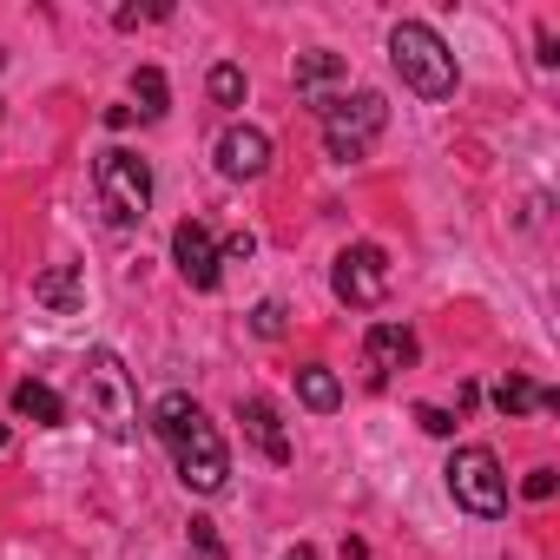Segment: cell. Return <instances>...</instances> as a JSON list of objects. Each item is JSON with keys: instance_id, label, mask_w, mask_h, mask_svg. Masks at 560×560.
Listing matches in <instances>:
<instances>
[{"instance_id": "obj_1", "label": "cell", "mask_w": 560, "mask_h": 560, "mask_svg": "<svg viewBox=\"0 0 560 560\" xmlns=\"http://www.w3.org/2000/svg\"><path fill=\"white\" fill-rule=\"evenodd\" d=\"M152 429H159V442L172 448L178 481H185L191 494H218V488L231 481V448H224L218 422H211L185 389H172V396L152 402Z\"/></svg>"}, {"instance_id": "obj_2", "label": "cell", "mask_w": 560, "mask_h": 560, "mask_svg": "<svg viewBox=\"0 0 560 560\" xmlns=\"http://www.w3.org/2000/svg\"><path fill=\"white\" fill-rule=\"evenodd\" d=\"M389 60H396V73H402L409 93H422V100H455V54L442 47L435 27L402 21V27L389 34Z\"/></svg>"}, {"instance_id": "obj_3", "label": "cell", "mask_w": 560, "mask_h": 560, "mask_svg": "<svg viewBox=\"0 0 560 560\" xmlns=\"http://www.w3.org/2000/svg\"><path fill=\"white\" fill-rule=\"evenodd\" d=\"M93 185H100V205H106V218H113L119 231L145 224V211H152V165H145L139 152L106 145V152L93 159Z\"/></svg>"}, {"instance_id": "obj_4", "label": "cell", "mask_w": 560, "mask_h": 560, "mask_svg": "<svg viewBox=\"0 0 560 560\" xmlns=\"http://www.w3.org/2000/svg\"><path fill=\"white\" fill-rule=\"evenodd\" d=\"M317 119H324V152L350 165V159H363V152L383 139L389 100H383V93H343V100H324Z\"/></svg>"}, {"instance_id": "obj_5", "label": "cell", "mask_w": 560, "mask_h": 560, "mask_svg": "<svg viewBox=\"0 0 560 560\" xmlns=\"http://www.w3.org/2000/svg\"><path fill=\"white\" fill-rule=\"evenodd\" d=\"M448 494H455V508H468L475 521H501L508 514V475H501V455L494 448H481V442H468V448H455L448 455Z\"/></svg>"}, {"instance_id": "obj_6", "label": "cell", "mask_w": 560, "mask_h": 560, "mask_svg": "<svg viewBox=\"0 0 560 560\" xmlns=\"http://www.w3.org/2000/svg\"><path fill=\"white\" fill-rule=\"evenodd\" d=\"M86 402H93V416H100V429L113 442H132V429H139V389H132V376H126V363L113 350L86 357Z\"/></svg>"}, {"instance_id": "obj_7", "label": "cell", "mask_w": 560, "mask_h": 560, "mask_svg": "<svg viewBox=\"0 0 560 560\" xmlns=\"http://www.w3.org/2000/svg\"><path fill=\"white\" fill-rule=\"evenodd\" d=\"M330 291H337V304H350V311H376L383 291H389V257H383V244H350V250H337Z\"/></svg>"}, {"instance_id": "obj_8", "label": "cell", "mask_w": 560, "mask_h": 560, "mask_svg": "<svg viewBox=\"0 0 560 560\" xmlns=\"http://www.w3.org/2000/svg\"><path fill=\"white\" fill-rule=\"evenodd\" d=\"M172 264H178V277L191 291H218V244H211V231L198 218H185L172 231Z\"/></svg>"}, {"instance_id": "obj_9", "label": "cell", "mask_w": 560, "mask_h": 560, "mask_svg": "<svg viewBox=\"0 0 560 560\" xmlns=\"http://www.w3.org/2000/svg\"><path fill=\"white\" fill-rule=\"evenodd\" d=\"M218 172H224V178H264V172H270V132L231 126V132L218 139Z\"/></svg>"}, {"instance_id": "obj_10", "label": "cell", "mask_w": 560, "mask_h": 560, "mask_svg": "<svg viewBox=\"0 0 560 560\" xmlns=\"http://www.w3.org/2000/svg\"><path fill=\"white\" fill-rule=\"evenodd\" d=\"M363 357H370V376H376V383H389L396 370H409V363H416V330H409V324H370Z\"/></svg>"}, {"instance_id": "obj_11", "label": "cell", "mask_w": 560, "mask_h": 560, "mask_svg": "<svg viewBox=\"0 0 560 560\" xmlns=\"http://www.w3.org/2000/svg\"><path fill=\"white\" fill-rule=\"evenodd\" d=\"M237 422H244V435L264 448V462H277V468L291 462V435H284V416H277V402L244 396V402H237Z\"/></svg>"}, {"instance_id": "obj_12", "label": "cell", "mask_w": 560, "mask_h": 560, "mask_svg": "<svg viewBox=\"0 0 560 560\" xmlns=\"http://www.w3.org/2000/svg\"><path fill=\"white\" fill-rule=\"evenodd\" d=\"M34 304L54 311V317H73V311L86 304V270H80V264H54L40 284H34Z\"/></svg>"}, {"instance_id": "obj_13", "label": "cell", "mask_w": 560, "mask_h": 560, "mask_svg": "<svg viewBox=\"0 0 560 560\" xmlns=\"http://www.w3.org/2000/svg\"><path fill=\"white\" fill-rule=\"evenodd\" d=\"M343 73H350V67H343V54H324V47H317V54H298V93H304L311 106H324V100H330V86H337Z\"/></svg>"}, {"instance_id": "obj_14", "label": "cell", "mask_w": 560, "mask_h": 560, "mask_svg": "<svg viewBox=\"0 0 560 560\" xmlns=\"http://www.w3.org/2000/svg\"><path fill=\"white\" fill-rule=\"evenodd\" d=\"M494 409L501 416H534V409H560V396L540 389V383H527V376H501L494 383Z\"/></svg>"}, {"instance_id": "obj_15", "label": "cell", "mask_w": 560, "mask_h": 560, "mask_svg": "<svg viewBox=\"0 0 560 560\" xmlns=\"http://www.w3.org/2000/svg\"><path fill=\"white\" fill-rule=\"evenodd\" d=\"M14 416H27V422H40V429H60V422H67V402H60L47 383L27 376V383H14Z\"/></svg>"}, {"instance_id": "obj_16", "label": "cell", "mask_w": 560, "mask_h": 560, "mask_svg": "<svg viewBox=\"0 0 560 560\" xmlns=\"http://www.w3.org/2000/svg\"><path fill=\"white\" fill-rule=\"evenodd\" d=\"M298 396H304V409H317V416H330L337 402H343V383L324 370V363H304L298 370Z\"/></svg>"}, {"instance_id": "obj_17", "label": "cell", "mask_w": 560, "mask_h": 560, "mask_svg": "<svg viewBox=\"0 0 560 560\" xmlns=\"http://www.w3.org/2000/svg\"><path fill=\"white\" fill-rule=\"evenodd\" d=\"M132 100H139V119H165V73L159 67H139L132 73Z\"/></svg>"}, {"instance_id": "obj_18", "label": "cell", "mask_w": 560, "mask_h": 560, "mask_svg": "<svg viewBox=\"0 0 560 560\" xmlns=\"http://www.w3.org/2000/svg\"><path fill=\"white\" fill-rule=\"evenodd\" d=\"M205 86H211V100H218V106H244V67H231V60H218Z\"/></svg>"}, {"instance_id": "obj_19", "label": "cell", "mask_w": 560, "mask_h": 560, "mask_svg": "<svg viewBox=\"0 0 560 560\" xmlns=\"http://www.w3.org/2000/svg\"><path fill=\"white\" fill-rule=\"evenodd\" d=\"M250 330L257 337H284V304H257L250 311Z\"/></svg>"}, {"instance_id": "obj_20", "label": "cell", "mask_w": 560, "mask_h": 560, "mask_svg": "<svg viewBox=\"0 0 560 560\" xmlns=\"http://www.w3.org/2000/svg\"><path fill=\"white\" fill-rule=\"evenodd\" d=\"M250 250H257V237H250V231H231V237H224V250H218V264H244Z\"/></svg>"}, {"instance_id": "obj_21", "label": "cell", "mask_w": 560, "mask_h": 560, "mask_svg": "<svg viewBox=\"0 0 560 560\" xmlns=\"http://www.w3.org/2000/svg\"><path fill=\"white\" fill-rule=\"evenodd\" d=\"M416 422H422L429 435H455V416H448V409H435V402H422V409H416Z\"/></svg>"}, {"instance_id": "obj_22", "label": "cell", "mask_w": 560, "mask_h": 560, "mask_svg": "<svg viewBox=\"0 0 560 560\" xmlns=\"http://www.w3.org/2000/svg\"><path fill=\"white\" fill-rule=\"evenodd\" d=\"M521 494H527V501H547V494H553V468H534V475L521 481Z\"/></svg>"}, {"instance_id": "obj_23", "label": "cell", "mask_w": 560, "mask_h": 560, "mask_svg": "<svg viewBox=\"0 0 560 560\" xmlns=\"http://www.w3.org/2000/svg\"><path fill=\"white\" fill-rule=\"evenodd\" d=\"M191 540H198V553H205V560H224V547H218L211 521H191Z\"/></svg>"}, {"instance_id": "obj_24", "label": "cell", "mask_w": 560, "mask_h": 560, "mask_svg": "<svg viewBox=\"0 0 560 560\" xmlns=\"http://www.w3.org/2000/svg\"><path fill=\"white\" fill-rule=\"evenodd\" d=\"M534 60H540V67H560V47H553V34H547V27H540V54H534Z\"/></svg>"}, {"instance_id": "obj_25", "label": "cell", "mask_w": 560, "mask_h": 560, "mask_svg": "<svg viewBox=\"0 0 560 560\" xmlns=\"http://www.w3.org/2000/svg\"><path fill=\"white\" fill-rule=\"evenodd\" d=\"M284 560H317V547H291V553H284Z\"/></svg>"}, {"instance_id": "obj_26", "label": "cell", "mask_w": 560, "mask_h": 560, "mask_svg": "<svg viewBox=\"0 0 560 560\" xmlns=\"http://www.w3.org/2000/svg\"><path fill=\"white\" fill-rule=\"evenodd\" d=\"M0 448H8V429H0Z\"/></svg>"}]
</instances>
